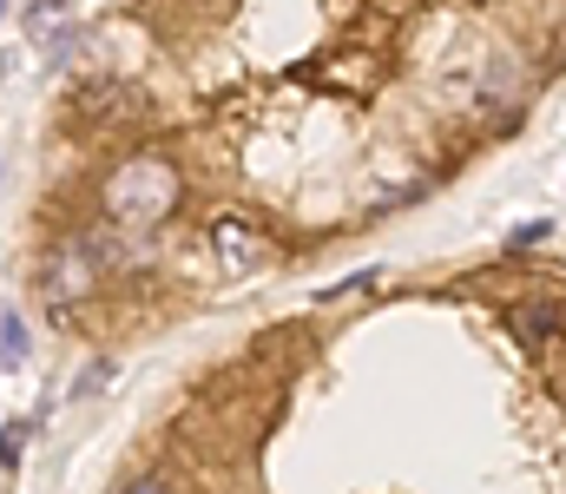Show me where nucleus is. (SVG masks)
I'll use <instances>...</instances> for the list:
<instances>
[{
	"label": "nucleus",
	"mask_w": 566,
	"mask_h": 494,
	"mask_svg": "<svg viewBox=\"0 0 566 494\" xmlns=\"http://www.w3.org/2000/svg\"><path fill=\"white\" fill-rule=\"evenodd\" d=\"M507 324L527 349H547L554 336L566 329V304L560 297H534V304H507Z\"/></svg>",
	"instance_id": "obj_1"
},
{
	"label": "nucleus",
	"mask_w": 566,
	"mask_h": 494,
	"mask_svg": "<svg viewBox=\"0 0 566 494\" xmlns=\"http://www.w3.org/2000/svg\"><path fill=\"white\" fill-rule=\"evenodd\" d=\"M211 238H218L224 264H258V257H264V231H258V224H244V218H224Z\"/></svg>",
	"instance_id": "obj_2"
},
{
	"label": "nucleus",
	"mask_w": 566,
	"mask_h": 494,
	"mask_svg": "<svg viewBox=\"0 0 566 494\" xmlns=\"http://www.w3.org/2000/svg\"><path fill=\"white\" fill-rule=\"evenodd\" d=\"M60 20H66V0H33V7H27V20H20V27H27V33H53V27H60Z\"/></svg>",
	"instance_id": "obj_3"
},
{
	"label": "nucleus",
	"mask_w": 566,
	"mask_h": 494,
	"mask_svg": "<svg viewBox=\"0 0 566 494\" xmlns=\"http://www.w3.org/2000/svg\"><path fill=\"white\" fill-rule=\"evenodd\" d=\"M20 356H27V329H20V317H13V311H7V317H0V362L13 369Z\"/></svg>",
	"instance_id": "obj_4"
},
{
	"label": "nucleus",
	"mask_w": 566,
	"mask_h": 494,
	"mask_svg": "<svg viewBox=\"0 0 566 494\" xmlns=\"http://www.w3.org/2000/svg\"><path fill=\"white\" fill-rule=\"evenodd\" d=\"M547 238H554V224H547V218H527V224L514 231V251H534V244H547Z\"/></svg>",
	"instance_id": "obj_5"
},
{
	"label": "nucleus",
	"mask_w": 566,
	"mask_h": 494,
	"mask_svg": "<svg viewBox=\"0 0 566 494\" xmlns=\"http://www.w3.org/2000/svg\"><path fill=\"white\" fill-rule=\"evenodd\" d=\"M20 442H27V435L7 422V429H0V469H13V462H20Z\"/></svg>",
	"instance_id": "obj_6"
},
{
	"label": "nucleus",
	"mask_w": 566,
	"mask_h": 494,
	"mask_svg": "<svg viewBox=\"0 0 566 494\" xmlns=\"http://www.w3.org/2000/svg\"><path fill=\"white\" fill-rule=\"evenodd\" d=\"M133 494H171V475H139V482H133Z\"/></svg>",
	"instance_id": "obj_7"
}]
</instances>
